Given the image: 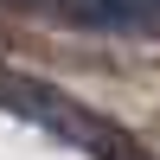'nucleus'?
<instances>
[{"label":"nucleus","instance_id":"nucleus-2","mask_svg":"<svg viewBox=\"0 0 160 160\" xmlns=\"http://www.w3.org/2000/svg\"><path fill=\"white\" fill-rule=\"evenodd\" d=\"M148 13H154V26H160V0H148Z\"/></svg>","mask_w":160,"mask_h":160},{"label":"nucleus","instance_id":"nucleus-1","mask_svg":"<svg viewBox=\"0 0 160 160\" xmlns=\"http://www.w3.org/2000/svg\"><path fill=\"white\" fill-rule=\"evenodd\" d=\"M0 96H7L19 115H32V122L58 128V135H71V141H83V148H90V154H102V160H135V141H122L115 128H102L96 115L71 109V102H64L58 90L32 83V77H0Z\"/></svg>","mask_w":160,"mask_h":160}]
</instances>
